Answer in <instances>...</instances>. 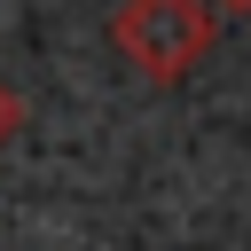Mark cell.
Returning <instances> with one entry per match:
<instances>
[{
  "mask_svg": "<svg viewBox=\"0 0 251 251\" xmlns=\"http://www.w3.org/2000/svg\"><path fill=\"white\" fill-rule=\"evenodd\" d=\"M212 16H251V0H212Z\"/></svg>",
  "mask_w": 251,
  "mask_h": 251,
  "instance_id": "3957f363",
  "label": "cell"
},
{
  "mask_svg": "<svg viewBox=\"0 0 251 251\" xmlns=\"http://www.w3.org/2000/svg\"><path fill=\"white\" fill-rule=\"evenodd\" d=\"M16 118H24V102H16V86H0V141L16 133Z\"/></svg>",
  "mask_w": 251,
  "mask_h": 251,
  "instance_id": "7a4b0ae2",
  "label": "cell"
},
{
  "mask_svg": "<svg viewBox=\"0 0 251 251\" xmlns=\"http://www.w3.org/2000/svg\"><path fill=\"white\" fill-rule=\"evenodd\" d=\"M110 47H118V63H126L133 78L180 86V78L220 47V16H212V0H118Z\"/></svg>",
  "mask_w": 251,
  "mask_h": 251,
  "instance_id": "6da1fadb",
  "label": "cell"
}]
</instances>
